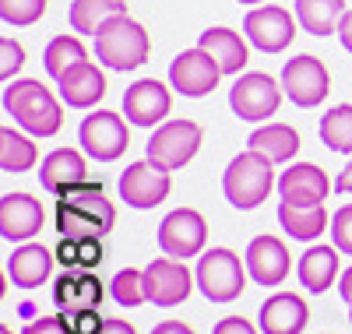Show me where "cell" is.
<instances>
[{"mask_svg":"<svg viewBox=\"0 0 352 334\" xmlns=\"http://www.w3.org/2000/svg\"><path fill=\"white\" fill-rule=\"evenodd\" d=\"M4 109L32 137H53L56 131L64 127L60 102H56L36 78L8 81V88H4Z\"/></svg>","mask_w":352,"mask_h":334,"instance_id":"1","label":"cell"},{"mask_svg":"<svg viewBox=\"0 0 352 334\" xmlns=\"http://www.w3.org/2000/svg\"><path fill=\"white\" fill-rule=\"evenodd\" d=\"M148 32L127 14H116L99 25L96 32V56L109 71H134L148 60Z\"/></svg>","mask_w":352,"mask_h":334,"instance_id":"2","label":"cell"},{"mask_svg":"<svg viewBox=\"0 0 352 334\" xmlns=\"http://www.w3.org/2000/svg\"><path fill=\"white\" fill-rule=\"evenodd\" d=\"M275 162H268L261 151L247 148L232 159L222 172V190H226V201L240 211H250L257 208L261 201H268L272 187H275Z\"/></svg>","mask_w":352,"mask_h":334,"instance_id":"3","label":"cell"},{"mask_svg":"<svg viewBox=\"0 0 352 334\" xmlns=\"http://www.w3.org/2000/svg\"><path fill=\"white\" fill-rule=\"evenodd\" d=\"M247 275L250 271H243L240 257L226 250V247H212L208 254H204L197 260V289L204 292V299L212 302H232L243 289H247Z\"/></svg>","mask_w":352,"mask_h":334,"instance_id":"4","label":"cell"},{"mask_svg":"<svg viewBox=\"0 0 352 334\" xmlns=\"http://www.w3.org/2000/svg\"><path fill=\"white\" fill-rule=\"evenodd\" d=\"M201 127L194 124V120H166V124L155 127V134L148 137V144H144V151H148V159L169 172L184 169L201 148Z\"/></svg>","mask_w":352,"mask_h":334,"instance_id":"5","label":"cell"},{"mask_svg":"<svg viewBox=\"0 0 352 334\" xmlns=\"http://www.w3.org/2000/svg\"><path fill=\"white\" fill-rule=\"evenodd\" d=\"M278 102H282V85L272 74H261V71L240 74L229 88V109L240 120H250V124H261V120L275 116Z\"/></svg>","mask_w":352,"mask_h":334,"instance_id":"6","label":"cell"},{"mask_svg":"<svg viewBox=\"0 0 352 334\" xmlns=\"http://www.w3.org/2000/svg\"><path fill=\"white\" fill-rule=\"evenodd\" d=\"M78 141L85 148V155H92L99 162H113L120 159L127 144H131V131L124 124V116H116L109 109H96L81 120L78 127Z\"/></svg>","mask_w":352,"mask_h":334,"instance_id":"7","label":"cell"},{"mask_svg":"<svg viewBox=\"0 0 352 334\" xmlns=\"http://www.w3.org/2000/svg\"><path fill=\"white\" fill-rule=\"evenodd\" d=\"M204 239H208V222L194 208H176L159 222V247L166 257H197L204 250Z\"/></svg>","mask_w":352,"mask_h":334,"instance_id":"8","label":"cell"},{"mask_svg":"<svg viewBox=\"0 0 352 334\" xmlns=\"http://www.w3.org/2000/svg\"><path fill=\"white\" fill-rule=\"evenodd\" d=\"M116 190H120V201H127V208H138V211H148L155 204H162L173 190V176L169 169L155 166L152 159L144 162H131L124 172H120V183H116Z\"/></svg>","mask_w":352,"mask_h":334,"instance_id":"9","label":"cell"},{"mask_svg":"<svg viewBox=\"0 0 352 334\" xmlns=\"http://www.w3.org/2000/svg\"><path fill=\"white\" fill-rule=\"evenodd\" d=\"M282 88L300 109H314L331 92V78H328V67L317 56L303 53V56H292L282 67Z\"/></svg>","mask_w":352,"mask_h":334,"instance_id":"10","label":"cell"},{"mask_svg":"<svg viewBox=\"0 0 352 334\" xmlns=\"http://www.w3.org/2000/svg\"><path fill=\"white\" fill-rule=\"evenodd\" d=\"M243 36L261 53H282L296 39V18L278 4H261L243 18Z\"/></svg>","mask_w":352,"mask_h":334,"instance_id":"11","label":"cell"},{"mask_svg":"<svg viewBox=\"0 0 352 334\" xmlns=\"http://www.w3.org/2000/svg\"><path fill=\"white\" fill-rule=\"evenodd\" d=\"M194 282L197 278L187 271V264L176 260V257H155L148 267H144V296H148V302H155V307H162V310L180 307V302L190 296Z\"/></svg>","mask_w":352,"mask_h":334,"instance_id":"12","label":"cell"},{"mask_svg":"<svg viewBox=\"0 0 352 334\" xmlns=\"http://www.w3.org/2000/svg\"><path fill=\"white\" fill-rule=\"evenodd\" d=\"M219 78H222L219 64H215V60L204 53L201 46L184 49V53L169 64V85H173L184 99H201V96H208L212 88L219 85Z\"/></svg>","mask_w":352,"mask_h":334,"instance_id":"13","label":"cell"},{"mask_svg":"<svg viewBox=\"0 0 352 334\" xmlns=\"http://www.w3.org/2000/svg\"><path fill=\"white\" fill-rule=\"evenodd\" d=\"M173 109L169 88L155 78H141L124 92V113L134 127H159L166 124V116Z\"/></svg>","mask_w":352,"mask_h":334,"instance_id":"14","label":"cell"},{"mask_svg":"<svg viewBox=\"0 0 352 334\" xmlns=\"http://www.w3.org/2000/svg\"><path fill=\"white\" fill-rule=\"evenodd\" d=\"M46 222V211L32 194H4L0 197V236L8 243H28Z\"/></svg>","mask_w":352,"mask_h":334,"instance_id":"15","label":"cell"},{"mask_svg":"<svg viewBox=\"0 0 352 334\" xmlns=\"http://www.w3.org/2000/svg\"><path fill=\"white\" fill-rule=\"evenodd\" d=\"M278 194H282V201H289V204L317 208V204L328 201L331 183H328L324 169H317V166H310V162H296V166H289V169L278 176Z\"/></svg>","mask_w":352,"mask_h":334,"instance_id":"16","label":"cell"},{"mask_svg":"<svg viewBox=\"0 0 352 334\" xmlns=\"http://www.w3.org/2000/svg\"><path fill=\"white\" fill-rule=\"evenodd\" d=\"M289 247L278 236H254L247 247V271L257 285H282L289 275Z\"/></svg>","mask_w":352,"mask_h":334,"instance_id":"17","label":"cell"},{"mask_svg":"<svg viewBox=\"0 0 352 334\" xmlns=\"http://www.w3.org/2000/svg\"><path fill=\"white\" fill-rule=\"evenodd\" d=\"M307 320H310V310L296 292H275L257 310L261 334H300L307 327Z\"/></svg>","mask_w":352,"mask_h":334,"instance_id":"18","label":"cell"},{"mask_svg":"<svg viewBox=\"0 0 352 334\" xmlns=\"http://www.w3.org/2000/svg\"><path fill=\"white\" fill-rule=\"evenodd\" d=\"M56 88H60V99L71 109H92L106 96V74L92 64V60H81V64H74L71 71L60 74Z\"/></svg>","mask_w":352,"mask_h":334,"instance_id":"19","label":"cell"},{"mask_svg":"<svg viewBox=\"0 0 352 334\" xmlns=\"http://www.w3.org/2000/svg\"><path fill=\"white\" fill-rule=\"evenodd\" d=\"M85 179H88V166H85V155H81V151H74V148L50 151V155L43 159V166H39V183L53 197H60L64 190L85 183Z\"/></svg>","mask_w":352,"mask_h":334,"instance_id":"20","label":"cell"},{"mask_svg":"<svg viewBox=\"0 0 352 334\" xmlns=\"http://www.w3.org/2000/svg\"><path fill=\"white\" fill-rule=\"evenodd\" d=\"M197 46L215 60L222 74H240L247 67V60H250L247 39L240 32H232V28H222V25L219 28H204Z\"/></svg>","mask_w":352,"mask_h":334,"instance_id":"21","label":"cell"},{"mask_svg":"<svg viewBox=\"0 0 352 334\" xmlns=\"http://www.w3.org/2000/svg\"><path fill=\"white\" fill-rule=\"evenodd\" d=\"M53 271V254L43 243H21V247L8 257V278L18 289H39Z\"/></svg>","mask_w":352,"mask_h":334,"instance_id":"22","label":"cell"},{"mask_svg":"<svg viewBox=\"0 0 352 334\" xmlns=\"http://www.w3.org/2000/svg\"><path fill=\"white\" fill-rule=\"evenodd\" d=\"M296 275H300L307 292L331 289L338 278V247H310L296 264Z\"/></svg>","mask_w":352,"mask_h":334,"instance_id":"23","label":"cell"},{"mask_svg":"<svg viewBox=\"0 0 352 334\" xmlns=\"http://www.w3.org/2000/svg\"><path fill=\"white\" fill-rule=\"evenodd\" d=\"M278 225H282L292 239L310 243V239H317V236H324V229H331V219H328L324 204L300 208V204L282 201V204H278Z\"/></svg>","mask_w":352,"mask_h":334,"instance_id":"24","label":"cell"},{"mask_svg":"<svg viewBox=\"0 0 352 334\" xmlns=\"http://www.w3.org/2000/svg\"><path fill=\"white\" fill-rule=\"evenodd\" d=\"M247 148L261 151L268 162H289L300 151V134L292 131L289 124H268V127H257L250 134Z\"/></svg>","mask_w":352,"mask_h":334,"instance_id":"25","label":"cell"},{"mask_svg":"<svg viewBox=\"0 0 352 334\" xmlns=\"http://www.w3.org/2000/svg\"><path fill=\"white\" fill-rule=\"evenodd\" d=\"M345 0H296V21L310 36H331L338 32V21L345 14Z\"/></svg>","mask_w":352,"mask_h":334,"instance_id":"26","label":"cell"},{"mask_svg":"<svg viewBox=\"0 0 352 334\" xmlns=\"http://www.w3.org/2000/svg\"><path fill=\"white\" fill-rule=\"evenodd\" d=\"M116 14H127V0H71V28L81 36H96L99 25L116 18Z\"/></svg>","mask_w":352,"mask_h":334,"instance_id":"27","label":"cell"},{"mask_svg":"<svg viewBox=\"0 0 352 334\" xmlns=\"http://www.w3.org/2000/svg\"><path fill=\"white\" fill-rule=\"evenodd\" d=\"M39 162V148L32 144V137H25L11 127L0 131V169L4 172H28Z\"/></svg>","mask_w":352,"mask_h":334,"instance_id":"28","label":"cell"},{"mask_svg":"<svg viewBox=\"0 0 352 334\" xmlns=\"http://www.w3.org/2000/svg\"><path fill=\"white\" fill-rule=\"evenodd\" d=\"M81 60H88V53H85V46H81L78 36H56V39H50V46H46V53H43L46 74H50L53 81H60V74L71 71L74 64H81Z\"/></svg>","mask_w":352,"mask_h":334,"instance_id":"29","label":"cell"},{"mask_svg":"<svg viewBox=\"0 0 352 334\" xmlns=\"http://www.w3.org/2000/svg\"><path fill=\"white\" fill-rule=\"evenodd\" d=\"M320 141H324L331 151H342V155H352V106H331L320 120Z\"/></svg>","mask_w":352,"mask_h":334,"instance_id":"30","label":"cell"},{"mask_svg":"<svg viewBox=\"0 0 352 334\" xmlns=\"http://www.w3.org/2000/svg\"><path fill=\"white\" fill-rule=\"evenodd\" d=\"M109 296L120 307H141V302H148V296H144V271H134V267L116 271L109 282Z\"/></svg>","mask_w":352,"mask_h":334,"instance_id":"31","label":"cell"},{"mask_svg":"<svg viewBox=\"0 0 352 334\" xmlns=\"http://www.w3.org/2000/svg\"><path fill=\"white\" fill-rule=\"evenodd\" d=\"M46 14V0H0V18L4 25L25 28V25H36Z\"/></svg>","mask_w":352,"mask_h":334,"instance_id":"32","label":"cell"},{"mask_svg":"<svg viewBox=\"0 0 352 334\" xmlns=\"http://www.w3.org/2000/svg\"><path fill=\"white\" fill-rule=\"evenodd\" d=\"M106 289L96 275H78V296H74V310H99V302H102Z\"/></svg>","mask_w":352,"mask_h":334,"instance_id":"33","label":"cell"},{"mask_svg":"<svg viewBox=\"0 0 352 334\" xmlns=\"http://www.w3.org/2000/svg\"><path fill=\"white\" fill-rule=\"evenodd\" d=\"M60 313H64L71 334H99L102 324H106L99 317V310H60Z\"/></svg>","mask_w":352,"mask_h":334,"instance_id":"34","label":"cell"},{"mask_svg":"<svg viewBox=\"0 0 352 334\" xmlns=\"http://www.w3.org/2000/svg\"><path fill=\"white\" fill-rule=\"evenodd\" d=\"M331 239H335V247L342 254L352 257V204H345V208L335 211V219H331Z\"/></svg>","mask_w":352,"mask_h":334,"instance_id":"35","label":"cell"},{"mask_svg":"<svg viewBox=\"0 0 352 334\" xmlns=\"http://www.w3.org/2000/svg\"><path fill=\"white\" fill-rule=\"evenodd\" d=\"M21 64H25V49L14 43V39H0V78L4 81H11V74L14 71H21Z\"/></svg>","mask_w":352,"mask_h":334,"instance_id":"36","label":"cell"},{"mask_svg":"<svg viewBox=\"0 0 352 334\" xmlns=\"http://www.w3.org/2000/svg\"><path fill=\"white\" fill-rule=\"evenodd\" d=\"M102 257H106V250H102V236H85V239H78V267H81V271L99 267Z\"/></svg>","mask_w":352,"mask_h":334,"instance_id":"37","label":"cell"},{"mask_svg":"<svg viewBox=\"0 0 352 334\" xmlns=\"http://www.w3.org/2000/svg\"><path fill=\"white\" fill-rule=\"evenodd\" d=\"M21 334H71V331H67V320H64V313H46V317L28 320Z\"/></svg>","mask_w":352,"mask_h":334,"instance_id":"38","label":"cell"},{"mask_svg":"<svg viewBox=\"0 0 352 334\" xmlns=\"http://www.w3.org/2000/svg\"><path fill=\"white\" fill-rule=\"evenodd\" d=\"M74 296H78V275H60L53 285V299H56V307L60 310H74Z\"/></svg>","mask_w":352,"mask_h":334,"instance_id":"39","label":"cell"},{"mask_svg":"<svg viewBox=\"0 0 352 334\" xmlns=\"http://www.w3.org/2000/svg\"><path fill=\"white\" fill-rule=\"evenodd\" d=\"M212 334H261V327H254V324L243 320V317H222Z\"/></svg>","mask_w":352,"mask_h":334,"instance_id":"40","label":"cell"},{"mask_svg":"<svg viewBox=\"0 0 352 334\" xmlns=\"http://www.w3.org/2000/svg\"><path fill=\"white\" fill-rule=\"evenodd\" d=\"M56 260H60L64 267H78V239L60 236V247H56Z\"/></svg>","mask_w":352,"mask_h":334,"instance_id":"41","label":"cell"},{"mask_svg":"<svg viewBox=\"0 0 352 334\" xmlns=\"http://www.w3.org/2000/svg\"><path fill=\"white\" fill-rule=\"evenodd\" d=\"M338 39H342V46H345V53H352V8L342 14V21H338Z\"/></svg>","mask_w":352,"mask_h":334,"instance_id":"42","label":"cell"},{"mask_svg":"<svg viewBox=\"0 0 352 334\" xmlns=\"http://www.w3.org/2000/svg\"><path fill=\"white\" fill-rule=\"evenodd\" d=\"M152 334H194V327H187L184 320H162L152 327Z\"/></svg>","mask_w":352,"mask_h":334,"instance_id":"43","label":"cell"},{"mask_svg":"<svg viewBox=\"0 0 352 334\" xmlns=\"http://www.w3.org/2000/svg\"><path fill=\"white\" fill-rule=\"evenodd\" d=\"M99 334H138V331H134L127 320H120V317H109V320L102 324V331H99Z\"/></svg>","mask_w":352,"mask_h":334,"instance_id":"44","label":"cell"},{"mask_svg":"<svg viewBox=\"0 0 352 334\" xmlns=\"http://www.w3.org/2000/svg\"><path fill=\"white\" fill-rule=\"evenodd\" d=\"M335 190H338V194H352V162H349V166L342 169V176L335 179Z\"/></svg>","mask_w":352,"mask_h":334,"instance_id":"45","label":"cell"},{"mask_svg":"<svg viewBox=\"0 0 352 334\" xmlns=\"http://www.w3.org/2000/svg\"><path fill=\"white\" fill-rule=\"evenodd\" d=\"M338 292H342V299H345V302H352V267H345V271H342V278H338Z\"/></svg>","mask_w":352,"mask_h":334,"instance_id":"46","label":"cell"},{"mask_svg":"<svg viewBox=\"0 0 352 334\" xmlns=\"http://www.w3.org/2000/svg\"><path fill=\"white\" fill-rule=\"evenodd\" d=\"M240 4H264V0H240Z\"/></svg>","mask_w":352,"mask_h":334,"instance_id":"47","label":"cell"},{"mask_svg":"<svg viewBox=\"0 0 352 334\" xmlns=\"http://www.w3.org/2000/svg\"><path fill=\"white\" fill-rule=\"evenodd\" d=\"M0 334H11V327H0Z\"/></svg>","mask_w":352,"mask_h":334,"instance_id":"48","label":"cell"},{"mask_svg":"<svg viewBox=\"0 0 352 334\" xmlns=\"http://www.w3.org/2000/svg\"><path fill=\"white\" fill-rule=\"evenodd\" d=\"M349 324H352V302H349Z\"/></svg>","mask_w":352,"mask_h":334,"instance_id":"49","label":"cell"}]
</instances>
